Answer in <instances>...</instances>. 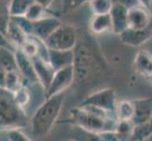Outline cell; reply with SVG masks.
<instances>
[{
  "label": "cell",
  "mask_w": 152,
  "mask_h": 141,
  "mask_svg": "<svg viewBox=\"0 0 152 141\" xmlns=\"http://www.w3.org/2000/svg\"><path fill=\"white\" fill-rule=\"evenodd\" d=\"M118 36L124 44L132 47H138L143 45L151 38V25L145 29H133L128 27Z\"/></svg>",
  "instance_id": "obj_10"
},
{
  "label": "cell",
  "mask_w": 152,
  "mask_h": 141,
  "mask_svg": "<svg viewBox=\"0 0 152 141\" xmlns=\"http://www.w3.org/2000/svg\"><path fill=\"white\" fill-rule=\"evenodd\" d=\"M35 3H37L39 5H41L42 7H44L45 9H48L51 4L53 3L54 0H33Z\"/></svg>",
  "instance_id": "obj_34"
},
{
  "label": "cell",
  "mask_w": 152,
  "mask_h": 141,
  "mask_svg": "<svg viewBox=\"0 0 152 141\" xmlns=\"http://www.w3.org/2000/svg\"><path fill=\"white\" fill-rule=\"evenodd\" d=\"M134 112L132 119V123L140 124L151 121V99L140 98L132 101Z\"/></svg>",
  "instance_id": "obj_15"
},
{
  "label": "cell",
  "mask_w": 152,
  "mask_h": 141,
  "mask_svg": "<svg viewBox=\"0 0 152 141\" xmlns=\"http://www.w3.org/2000/svg\"><path fill=\"white\" fill-rule=\"evenodd\" d=\"M104 63L100 56L86 43H77L74 48L75 81L86 83L93 80L104 71Z\"/></svg>",
  "instance_id": "obj_2"
},
{
  "label": "cell",
  "mask_w": 152,
  "mask_h": 141,
  "mask_svg": "<svg viewBox=\"0 0 152 141\" xmlns=\"http://www.w3.org/2000/svg\"><path fill=\"white\" fill-rule=\"evenodd\" d=\"M151 1L152 0H138V3L141 6H143L146 9H151Z\"/></svg>",
  "instance_id": "obj_36"
},
{
  "label": "cell",
  "mask_w": 152,
  "mask_h": 141,
  "mask_svg": "<svg viewBox=\"0 0 152 141\" xmlns=\"http://www.w3.org/2000/svg\"><path fill=\"white\" fill-rule=\"evenodd\" d=\"M28 124L27 114L14 101L12 92L0 87V131L22 129Z\"/></svg>",
  "instance_id": "obj_4"
},
{
  "label": "cell",
  "mask_w": 152,
  "mask_h": 141,
  "mask_svg": "<svg viewBox=\"0 0 152 141\" xmlns=\"http://www.w3.org/2000/svg\"><path fill=\"white\" fill-rule=\"evenodd\" d=\"M6 36L16 49L20 48V46L24 43V41L28 38V36L25 33V31L12 18H10L6 29Z\"/></svg>",
  "instance_id": "obj_18"
},
{
  "label": "cell",
  "mask_w": 152,
  "mask_h": 141,
  "mask_svg": "<svg viewBox=\"0 0 152 141\" xmlns=\"http://www.w3.org/2000/svg\"><path fill=\"white\" fill-rule=\"evenodd\" d=\"M22 85L20 80V74L18 71H10L7 72L6 78H5V85L4 88H6L7 90L13 92L16 90L17 88Z\"/></svg>",
  "instance_id": "obj_25"
},
{
  "label": "cell",
  "mask_w": 152,
  "mask_h": 141,
  "mask_svg": "<svg viewBox=\"0 0 152 141\" xmlns=\"http://www.w3.org/2000/svg\"><path fill=\"white\" fill-rule=\"evenodd\" d=\"M64 97L65 92H61L45 98V101L37 108L30 119L31 130L35 135L45 137L51 131L64 106Z\"/></svg>",
  "instance_id": "obj_3"
},
{
  "label": "cell",
  "mask_w": 152,
  "mask_h": 141,
  "mask_svg": "<svg viewBox=\"0 0 152 141\" xmlns=\"http://www.w3.org/2000/svg\"><path fill=\"white\" fill-rule=\"evenodd\" d=\"M14 52L15 51L7 48H0V67H2L7 72L17 71Z\"/></svg>",
  "instance_id": "obj_21"
},
{
  "label": "cell",
  "mask_w": 152,
  "mask_h": 141,
  "mask_svg": "<svg viewBox=\"0 0 152 141\" xmlns=\"http://www.w3.org/2000/svg\"><path fill=\"white\" fill-rule=\"evenodd\" d=\"M133 112L134 107L132 101L123 100L119 103H116L114 113L118 121H132Z\"/></svg>",
  "instance_id": "obj_19"
},
{
  "label": "cell",
  "mask_w": 152,
  "mask_h": 141,
  "mask_svg": "<svg viewBox=\"0 0 152 141\" xmlns=\"http://www.w3.org/2000/svg\"><path fill=\"white\" fill-rule=\"evenodd\" d=\"M149 135H151V121L135 124L132 134V141H143Z\"/></svg>",
  "instance_id": "obj_22"
},
{
  "label": "cell",
  "mask_w": 152,
  "mask_h": 141,
  "mask_svg": "<svg viewBox=\"0 0 152 141\" xmlns=\"http://www.w3.org/2000/svg\"><path fill=\"white\" fill-rule=\"evenodd\" d=\"M118 119L114 112H106L93 106H77L70 110V116L61 123L77 126L90 134L114 131Z\"/></svg>",
  "instance_id": "obj_1"
},
{
  "label": "cell",
  "mask_w": 152,
  "mask_h": 141,
  "mask_svg": "<svg viewBox=\"0 0 152 141\" xmlns=\"http://www.w3.org/2000/svg\"><path fill=\"white\" fill-rule=\"evenodd\" d=\"M38 48H39V40L34 38H28L24 41V43L20 46V49L23 53L28 56L29 59L36 56L38 55Z\"/></svg>",
  "instance_id": "obj_23"
},
{
  "label": "cell",
  "mask_w": 152,
  "mask_h": 141,
  "mask_svg": "<svg viewBox=\"0 0 152 141\" xmlns=\"http://www.w3.org/2000/svg\"><path fill=\"white\" fill-rule=\"evenodd\" d=\"M45 9H46L42 7L41 5L34 2L28 8L27 13L25 14V17L28 18L31 22H34V21H37L41 18L45 17Z\"/></svg>",
  "instance_id": "obj_27"
},
{
  "label": "cell",
  "mask_w": 152,
  "mask_h": 141,
  "mask_svg": "<svg viewBox=\"0 0 152 141\" xmlns=\"http://www.w3.org/2000/svg\"><path fill=\"white\" fill-rule=\"evenodd\" d=\"M80 106H93L106 112H114L116 106V94L112 87L103 88L87 96Z\"/></svg>",
  "instance_id": "obj_6"
},
{
  "label": "cell",
  "mask_w": 152,
  "mask_h": 141,
  "mask_svg": "<svg viewBox=\"0 0 152 141\" xmlns=\"http://www.w3.org/2000/svg\"><path fill=\"white\" fill-rule=\"evenodd\" d=\"M7 71L0 67V87H4L5 85V78H6Z\"/></svg>",
  "instance_id": "obj_35"
},
{
  "label": "cell",
  "mask_w": 152,
  "mask_h": 141,
  "mask_svg": "<svg viewBox=\"0 0 152 141\" xmlns=\"http://www.w3.org/2000/svg\"><path fill=\"white\" fill-rule=\"evenodd\" d=\"M9 141H32L27 134L21 131V129H12L7 131Z\"/></svg>",
  "instance_id": "obj_30"
},
{
  "label": "cell",
  "mask_w": 152,
  "mask_h": 141,
  "mask_svg": "<svg viewBox=\"0 0 152 141\" xmlns=\"http://www.w3.org/2000/svg\"><path fill=\"white\" fill-rule=\"evenodd\" d=\"M15 60H16L17 71L20 74H22L24 78H26L30 83H37L38 79L36 76L34 68L31 59L26 56L20 49H16L14 52Z\"/></svg>",
  "instance_id": "obj_14"
},
{
  "label": "cell",
  "mask_w": 152,
  "mask_h": 141,
  "mask_svg": "<svg viewBox=\"0 0 152 141\" xmlns=\"http://www.w3.org/2000/svg\"><path fill=\"white\" fill-rule=\"evenodd\" d=\"M33 3V0H10V4L8 5L10 17L25 16L28 8Z\"/></svg>",
  "instance_id": "obj_20"
},
{
  "label": "cell",
  "mask_w": 152,
  "mask_h": 141,
  "mask_svg": "<svg viewBox=\"0 0 152 141\" xmlns=\"http://www.w3.org/2000/svg\"><path fill=\"white\" fill-rule=\"evenodd\" d=\"M61 25V22L54 16H45L32 22L33 37L44 41Z\"/></svg>",
  "instance_id": "obj_8"
},
{
  "label": "cell",
  "mask_w": 152,
  "mask_h": 141,
  "mask_svg": "<svg viewBox=\"0 0 152 141\" xmlns=\"http://www.w3.org/2000/svg\"><path fill=\"white\" fill-rule=\"evenodd\" d=\"M0 48H7L12 51H15L16 48L14 47V45L10 43L9 39L7 38L6 34L2 31H0Z\"/></svg>",
  "instance_id": "obj_32"
},
{
  "label": "cell",
  "mask_w": 152,
  "mask_h": 141,
  "mask_svg": "<svg viewBox=\"0 0 152 141\" xmlns=\"http://www.w3.org/2000/svg\"><path fill=\"white\" fill-rule=\"evenodd\" d=\"M77 43L76 29L69 25H61L48 38L44 40L50 50H73Z\"/></svg>",
  "instance_id": "obj_5"
},
{
  "label": "cell",
  "mask_w": 152,
  "mask_h": 141,
  "mask_svg": "<svg viewBox=\"0 0 152 141\" xmlns=\"http://www.w3.org/2000/svg\"><path fill=\"white\" fill-rule=\"evenodd\" d=\"M48 60L54 71L73 65L74 49L73 50H50L48 49Z\"/></svg>",
  "instance_id": "obj_13"
},
{
  "label": "cell",
  "mask_w": 152,
  "mask_h": 141,
  "mask_svg": "<svg viewBox=\"0 0 152 141\" xmlns=\"http://www.w3.org/2000/svg\"><path fill=\"white\" fill-rule=\"evenodd\" d=\"M150 10L141 5L128 9V27L133 29H145L151 25Z\"/></svg>",
  "instance_id": "obj_9"
},
{
  "label": "cell",
  "mask_w": 152,
  "mask_h": 141,
  "mask_svg": "<svg viewBox=\"0 0 152 141\" xmlns=\"http://www.w3.org/2000/svg\"><path fill=\"white\" fill-rule=\"evenodd\" d=\"M68 141H75V140H68Z\"/></svg>",
  "instance_id": "obj_37"
},
{
  "label": "cell",
  "mask_w": 152,
  "mask_h": 141,
  "mask_svg": "<svg viewBox=\"0 0 152 141\" xmlns=\"http://www.w3.org/2000/svg\"><path fill=\"white\" fill-rule=\"evenodd\" d=\"M90 30L94 34L100 35L112 30L110 14H94L90 21Z\"/></svg>",
  "instance_id": "obj_17"
},
{
  "label": "cell",
  "mask_w": 152,
  "mask_h": 141,
  "mask_svg": "<svg viewBox=\"0 0 152 141\" xmlns=\"http://www.w3.org/2000/svg\"><path fill=\"white\" fill-rule=\"evenodd\" d=\"M12 95L14 98V101L22 108H24L26 106H28L30 101V92L28 90V88L23 84L16 90H14L12 92Z\"/></svg>",
  "instance_id": "obj_24"
},
{
  "label": "cell",
  "mask_w": 152,
  "mask_h": 141,
  "mask_svg": "<svg viewBox=\"0 0 152 141\" xmlns=\"http://www.w3.org/2000/svg\"><path fill=\"white\" fill-rule=\"evenodd\" d=\"M31 61H32L35 74L38 79V83H40L41 86L43 87L44 90H45L49 85L52 77H53L55 71L50 66L48 61L42 59L38 56L32 57Z\"/></svg>",
  "instance_id": "obj_11"
},
{
  "label": "cell",
  "mask_w": 152,
  "mask_h": 141,
  "mask_svg": "<svg viewBox=\"0 0 152 141\" xmlns=\"http://www.w3.org/2000/svg\"><path fill=\"white\" fill-rule=\"evenodd\" d=\"M9 6L5 0H0V31L6 34L7 27L10 21Z\"/></svg>",
  "instance_id": "obj_28"
},
{
  "label": "cell",
  "mask_w": 152,
  "mask_h": 141,
  "mask_svg": "<svg viewBox=\"0 0 152 141\" xmlns=\"http://www.w3.org/2000/svg\"><path fill=\"white\" fill-rule=\"evenodd\" d=\"M89 2L94 14L109 13L113 7L112 0H90Z\"/></svg>",
  "instance_id": "obj_26"
},
{
  "label": "cell",
  "mask_w": 152,
  "mask_h": 141,
  "mask_svg": "<svg viewBox=\"0 0 152 141\" xmlns=\"http://www.w3.org/2000/svg\"><path fill=\"white\" fill-rule=\"evenodd\" d=\"M12 19L25 31V33L27 34L28 36L32 35V22H31V21H29L28 18H26L25 16L12 17Z\"/></svg>",
  "instance_id": "obj_29"
},
{
  "label": "cell",
  "mask_w": 152,
  "mask_h": 141,
  "mask_svg": "<svg viewBox=\"0 0 152 141\" xmlns=\"http://www.w3.org/2000/svg\"><path fill=\"white\" fill-rule=\"evenodd\" d=\"M110 17L112 22V32L119 35L128 28V9L119 4H113L110 10Z\"/></svg>",
  "instance_id": "obj_12"
},
{
  "label": "cell",
  "mask_w": 152,
  "mask_h": 141,
  "mask_svg": "<svg viewBox=\"0 0 152 141\" xmlns=\"http://www.w3.org/2000/svg\"><path fill=\"white\" fill-rule=\"evenodd\" d=\"M134 68L137 74L145 78H151L152 74V60L151 54L145 50H140L134 59Z\"/></svg>",
  "instance_id": "obj_16"
},
{
  "label": "cell",
  "mask_w": 152,
  "mask_h": 141,
  "mask_svg": "<svg viewBox=\"0 0 152 141\" xmlns=\"http://www.w3.org/2000/svg\"><path fill=\"white\" fill-rule=\"evenodd\" d=\"M112 2H113V4L121 5V6L127 8L128 9L134 7V6L139 5L138 0H112Z\"/></svg>",
  "instance_id": "obj_33"
},
{
  "label": "cell",
  "mask_w": 152,
  "mask_h": 141,
  "mask_svg": "<svg viewBox=\"0 0 152 141\" xmlns=\"http://www.w3.org/2000/svg\"><path fill=\"white\" fill-rule=\"evenodd\" d=\"M74 81L75 74L73 65L55 71L48 88L45 90V97L49 98L56 94L65 92V90L74 83Z\"/></svg>",
  "instance_id": "obj_7"
},
{
  "label": "cell",
  "mask_w": 152,
  "mask_h": 141,
  "mask_svg": "<svg viewBox=\"0 0 152 141\" xmlns=\"http://www.w3.org/2000/svg\"><path fill=\"white\" fill-rule=\"evenodd\" d=\"M89 1L90 0H62V9L64 12H69Z\"/></svg>",
  "instance_id": "obj_31"
}]
</instances>
